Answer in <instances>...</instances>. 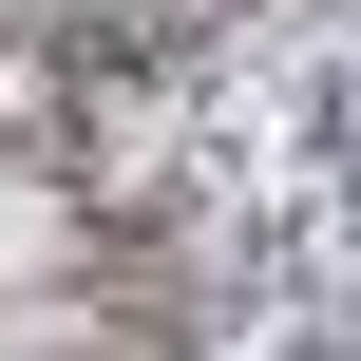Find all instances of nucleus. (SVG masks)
I'll use <instances>...</instances> for the list:
<instances>
[{
    "instance_id": "nucleus-1",
    "label": "nucleus",
    "mask_w": 361,
    "mask_h": 361,
    "mask_svg": "<svg viewBox=\"0 0 361 361\" xmlns=\"http://www.w3.org/2000/svg\"><path fill=\"white\" fill-rule=\"evenodd\" d=\"M38 267H76V209L57 190H0V286H38Z\"/></svg>"
}]
</instances>
